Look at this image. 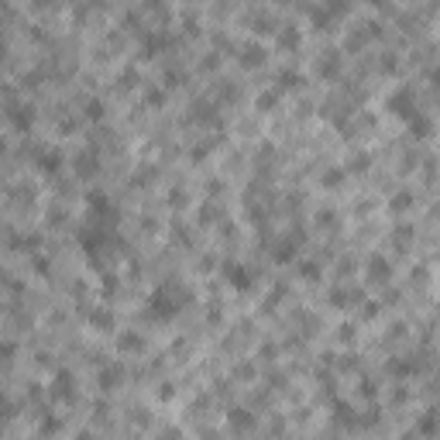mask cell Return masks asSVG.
Masks as SVG:
<instances>
[{"instance_id":"cell-1","label":"cell","mask_w":440,"mask_h":440,"mask_svg":"<svg viewBox=\"0 0 440 440\" xmlns=\"http://www.w3.org/2000/svg\"><path fill=\"white\" fill-rule=\"evenodd\" d=\"M234 275H230V282L237 285V289H244V285H251V279H244V268H230Z\"/></svg>"}]
</instances>
